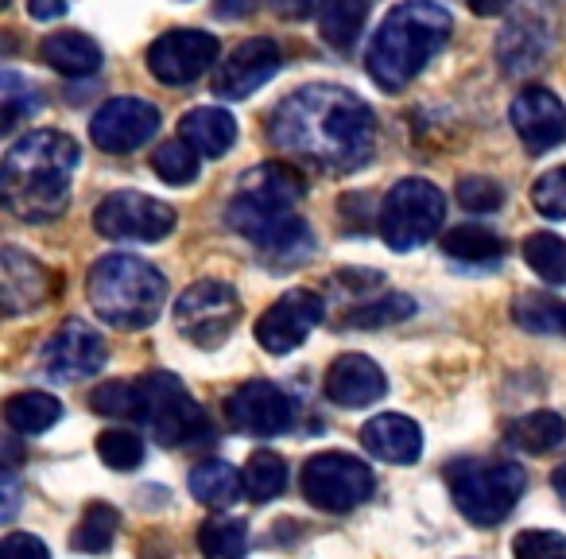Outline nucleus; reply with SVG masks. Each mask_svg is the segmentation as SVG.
I'll list each match as a JSON object with an SVG mask.
<instances>
[{"label":"nucleus","mask_w":566,"mask_h":559,"mask_svg":"<svg viewBox=\"0 0 566 559\" xmlns=\"http://www.w3.org/2000/svg\"><path fill=\"white\" fill-rule=\"evenodd\" d=\"M268 136L283 156L318 172L349 175L361 172L377 152V117L354 90L318 82L275 105Z\"/></svg>","instance_id":"f257e3e1"},{"label":"nucleus","mask_w":566,"mask_h":559,"mask_svg":"<svg viewBox=\"0 0 566 559\" xmlns=\"http://www.w3.org/2000/svg\"><path fill=\"white\" fill-rule=\"evenodd\" d=\"M78 144L55 128L20 136L4 156V206L20 221H55L71 206V172L78 167Z\"/></svg>","instance_id":"f03ea898"},{"label":"nucleus","mask_w":566,"mask_h":559,"mask_svg":"<svg viewBox=\"0 0 566 559\" xmlns=\"http://www.w3.org/2000/svg\"><path fill=\"white\" fill-rule=\"evenodd\" d=\"M454 32V17L439 0H403L377 24L365 71L385 94H400Z\"/></svg>","instance_id":"7ed1b4c3"},{"label":"nucleus","mask_w":566,"mask_h":559,"mask_svg":"<svg viewBox=\"0 0 566 559\" xmlns=\"http://www.w3.org/2000/svg\"><path fill=\"white\" fill-rule=\"evenodd\" d=\"M90 308L102 323L117 331H144L159 319L167 303V280L156 265L133 252H109L90 268Z\"/></svg>","instance_id":"20e7f679"},{"label":"nucleus","mask_w":566,"mask_h":559,"mask_svg":"<svg viewBox=\"0 0 566 559\" xmlns=\"http://www.w3.org/2000/svg\"><path fill=\"white\" fill-rule=\"evenodd\" d=\"M447 478L458 513L478 528L501 525L527 489V470L509 458H465L450 466Z\"/></svg>","instance_id":"39448f33"},{"label":"nucleus","mask_w":566,"mask_h":559,"mask_svg":"<svg viewBox=\"0 0 566 559\" xmlns=\"http://www.w3.org/2000/svg\"><path fill=\"white\" fill-rule=\"evenodd\" d=\"M226 221L233 234L256 245V252L272 265H300L315 252V234L295 210L256 203L249 195H237L226 210Z\"/></svg>","instance_id":"423d86ee"},{"label":"nucleus","mask_w":566,"mask_h":559,"mask_svg":"<svg viewBox=\"0 0 566 559\" xmlns=\"http://www.w3.org/2000/svg\"><path fill=\"white\" fill-rule=\"evenodd\" d=\"M447 198L427 179H400L380 203V237L392 252H411L439 234Z\"/></svg>","instance_id":"0eeeda50"},{"label":"nucleus","mask_w":566,"mask_h":559,"mask_svg":"<svg viewBox=\"0 0 566 559\" xmlns=\"http://www.w3.org/2000/svg\"><path fill=\"white\" fill-rule=\"evenodd\" d=\"M140 420L151 427L156 443H164V447H182V443H195L198 435H206L202 404H195V396L187 393V385L175 373H148L140 381Z\"/></svg>","instance_id":"6e6552de"},{"label":"nucleus","mask_w":566,"mask_h":559,"mask_svg":"<svg viewBox=\"0 0 566 559\" xmlns=\"http://www.w3.org/2000/svg\"><path fill=\"white\" fill-rule=\"evenodd\" d=\"M377 489L373 466L346 451H323L303 466V497L323 513H349L365 505Z\"/></svg>","instance_id":"1a4fd4ad"},{"label":"nucleus","mask_w":566,"mask_h":559,"mask_svg":"<svg viewBox=\"0 0 566 559\" xmlns=\"http://www.w3.org/2000/svg\"><path fill=\"white\" fill-rule=\"evenodd\" d=\"M241 323V296L226 280H198L175 303V327L198 350H218Z\"/></svg>","instance_id":"9d476101"},{"label":"nucleus","mask_w":566,"mask_h":559,"mask_svg":"<svg viewBox=\"0 0 566 559\" xmlns=\"http://www.w3.org/2000/svg\"><path fill=\"white\" fill-rule=\"evenodd\" d=\"M175 206L140 190H113L94 210V229L109 241H164L175 229Z\"/></svg>","instance_id":"9b49d317"},{"label":"nucleus","mask_w":566,"mask_h":559,"mask_svg":"<svg viewBox=\"0 0 566 559\" xmlns=\"http://www.w3.org/2000/svg\"><path fill=\"white\" fill-rule=\"evenodd\" d=\"M326 319V300L311 288H292L256 319V342L264 354H292L307 342V334Z\"/></svg>","instance_id":"f8f14e48"},{"label":"nucleus","mask_w":566,"mask_h":559,"mask_svg":"<svg viewBox=\"0 0 566 559\" xmlns=\"http://www.w3.org/2000/svg\"><path fill=\"white\" fill-rule=\"evenodd\" d=\"M218 35L198 32V28H175L148 48V71L164 86H187L202 79L218 63Z\"/></svg>","instance_id":"ddd939ff"},{"label":"nucleus","mask_w":566,"mask_h":559,"mask_svg":"<svg viewBox=\"0 0 566 559\" xmlns=\"http://www.w3.org/2000/svg\"><path fill=\"white\" fill-rule=\"evenodd\" d=\"M226 420L233 432L252 435V439H272L283 435L295 420L292 396L272 381H244L226 401Z\"/></svg>","instance_id":"4468645a"},{"label":"nucleus","mask_w":566,"mask_h":559,"mask_svg":"<svg viewBox=\"0 0 566 559\" xmlns=\"http://www.w3.org/2000/svg\"><path fill=\"white\" fill-rule=\"evenodd\" d=\"M283 66V51L275 40L256 35V40H244L233 48V55L218 66L213 74V94L226 97V102H244L249 94H256L264 82H272Z\"/></svg>","instance_id":"2eb2a0df"},{"label":"nucleus","mask_w":566,"mask_h":559,"mask_svg":"<svg viewBox=\"0 0 566 559\" xmlns=\"http://www.w3.org/2000/svg\"><path fill=\"white\" fill-rule=\"evenodd\" d=\"M159 133V110L144 97H113L94 113L90 136L102 152H136Z\"/></svg>","instance_id":"dca6fc26"},{"label":"nucleus","mask_w":566,"mask_h":559,"mask_svg":"<svg viewBox=\"0 0 566 559\" xmlns=\"http://www.w3.org/2000/svg\"><path fill=\"white\" fill-rule=\"evenodd\" d=\"M509 117L532 156H543V152L558 148V144L566 141V110H563V102L543 86L520 90Z\"/></svg>","instance_id":"f3484780"},{"label":"nucleus","mask_w":566,"mask_h":559,"mask_svg":"<svg viewBox=\"0 0 566 559\" xmlns=\"http://www.w3.org/2000/svg\"><path fill=\"white\" fill-rule=\"evenodd\" d=\"M105 358H109L105 339L94 331V327L78 323V319H71L63 331H55V339H51L48 350H43V365H48V373L55 381L94 377V373H102Z\"/></svg>","instance_id":"a211bd4d"},{"label":"nucleus","mask_w":566,"mask_h":559,"mask_svg":"<svg viewBox=\"0 0 566 559\" xmlns=\"http://www.w3.org/2000/svg\"><path fill=\"white\" fill-rule=\"evenodd\" d=\"M55 296V272L20 249L0 252V300L9 315H24Z\"/></svg>","instance_id":"6ab92c4d"},{"label":"nucleus","mask_w":566,"mask_h":559,"mask_svg":"<svg viewBox=\"0 0 566 559\" xmlns=\"http://www.w3.org/2000/svg\"><path fill=\"white\" fill-rule=\"evenodd\" d=\"M385 393H388L385 370H380L373 358H365V354L334 358L331 373H326V396H331L338 408H349V412L369 408V404H377Z\"/></svg>","instance_id":"aec40b11"},{"label":"nucleus","mask_w":566,"mask_h":559,"mask_svg":"<svg viewBox=\"0 0 566 559\" xmlns=\"http://www.w3.org/2000/svg\"><path fill=\"white\" fill-rule=\"evenodd\" d=\"M361 443L373 458L380 463H396L408 466L423 455V432L411 416H400V412H385V416H373L369 424L361 427Z\"/></svg>","instance_id":"412c9836"},{"label":"nucleus","mask_w":566,"mask_h":559,"mask_svg":"<svg viewBox=\"0 0 566 559\" xmlns=\"http://www.w3.org/2000/svg\"><path fill=\"white\" fill-rule=\"evenodd\" d=\"M551 55V32L535 17H520L496 40V59H501L504 74H532L547 63Z\"/></svg>","instance_id":"4be33fe9"},{"label":"nucleus","mask_w":566,"mask_h":559,"mask_svg":"<svg viewBox=\"0 0 566 559\" xmlns=\"http://www.w3.org/2000/svg\"><path fill=\"white\" fill-rule=\"evenodd\" d=\"M237 187H241L237 195H249L268 206H283V210H295V206L307 198V179H303V172H295L292 164H280V159L244 172Z\"/></svg>","instance_id":"5701e85b"},{"label":"nucleus","mask_w":566,"mask_h":559,"mask_svg":"<svg viewBox=\"0 0 566 559\" xmlns=\"http://www.w3.org/2000/svg\"><path fill=\"white\" fill-rule=\"evenodd\" d=\"M179 136L202 159H221L237 144V121L221 105H198V110L182 113Z\"/></svg>","instance_id":"b1692460"},{"label":"nucleus","mask_w":566,"mask_h":559,"mask_svg":"<svg viewBox=\"0 0 566 559\" xmlns=\"http://www.w3.org/2000/svg\"><path fill=\"white\" fill-rule=\"evenodd\" d=\"M40 59L66 79H90L102 71V48L82 32H55L40 43Z\"/></svg>","instance_id":"393cba45"},{"label":"nucleus","mask_w":566,"mask_h":559,"mask_svg":"<svg viewBox=\"0 0 566 559\" xmlns=\"http://www.w3.org/2000/svg\"><path fill=\"white\" fill-rule=\"evenodd\" d=\"M512 323L543 339H566V300L551 292H524L512 300Z\"/></svg>","instance_id":"a878e982"},{"label":"nucleus","mask_w":566,"mask_h":559,"mask_svg":"<svg viewBox=\"0 0 566 559\" xmlns=\"http://www.w3.org/2000/svg\"><path fill=\"white\" fill-rule=\"evenodd\" d=\"M509 443L524 455H551L566 443V420L558 412H527L509 424Z\"/></svg>","instance_id":"bb28decb"},{"label":"nucleus","mask_w":566,"mask_h":559,"mask_svg":"<svg viewBox=\"0 0 566 559\" xmlns=\"http://www.w3.org/2000/svg\"><path fill=\"white\" fill-rule=\"evenodd\" d=\"M190 494L210 509H229L244 494V478L221 458H206L190 470Z\"/></svg>","instance_id":"cd10ccee"},{"label":"nucleus","mask_w":566,"mask_h":559,"mask_svg":"<svg viewBox=\"0 0 566 559\" xmlns=\"http://www.w3.org/2000/svg\"><path fill=\"white\" fill-rule=\"evenodd\" d=\"M442 252L450 260H465V265H489V260H501L504 237L489 226L465 221V226H454L442 234Z\"/></svg>","instance_id":"c85d7f7f"},{"label":"nucleus","mask_w":566,"mask_h":559,"mask_svg":"<svg viewBox=\"0 0 566 559\" xmlns=\"http://www.w3.org/2000/svg\"><path fill=\"white\" fill-rule=\"evenodd\" d=\"M4 420H9L12 432L20 435H40L48 432V427H55L59 420H63V404L55 401L51 393H17L9 396V404H4Z\"/></svg>","instance_id":"c756f323"},{"label":"nucleus","mask_w":566,"mask_h":559,"mask_svg":"<svg viewBox=\"0 0 566 559\" xmlns=\"http://www.w3.org/2000/svg\"><path fill=\"white\" fill-rule=\"evenodd\" d=\"M365 17H369V0H326L323 12H318L323 40L338 51H349L357 35L365 32Z\"/></svg>","instance_id":"7c9ffc66"},{"label":"nucleus","mask_w":566,"mask_h":559,"mask_svg":"<svg viewBox=\"0 0 566 559\" xmlns=\"http://www.w3.org/2000/svg\"><path fill=\"white\" fill-rule=\"evenodd\" d=\"M43 110V97H40V86L32 79L17 71H4L0 74V128L12 133L20 121L35 117Z\"/></svg>","instance_id":"2f4dec72"},{"label":"nucleus","mask_w":566,"mask_h":559,"mask_svg":"<svg viewBox=\"0 0 566 559\" xmlns=\"http://www.w3.org/2000/svg\"><path fill=\"white\" fill-rule=\"evenodd\" d=\"M524 260L539 280H547L551 288H566V237L558 234H527L524 237Z\"/></svg>","instance_id":"473e14b6"},{"label":"nucleus","mask_w":566,"mask_h":559,"mask_svg":"<svg viewBox=\"0 0 566 559\" xmlns=\"http://www.w3.org/2000/svg\"><path fill=\"white\" fill-rule=\"evenodd\" d=\"M117 528H120V513L113 509V505L105 501H94L86 505V513H82V520L74 525V551H86V556H102V551L113 548V540H117Z\"/></svg>","instance_id":"72a5a7b5"},{"label":"nucleus","mask_w":566,"mask_h":559,"mask_svg":"<svg viewBox=\"0 0 566 559\" xmlns=\"http://www.w3.org/2000/svg\"><path fill=\"white\" fill-rule=\"evenodd\" d=\"M241 478H244V497L256 505H268L287 486V463H283L275 451H256V455H249V463H244Z\"/></svg>","instance_id":"f704fd0d"},{"label":"nucleus","mask_w":566,"mask_h":559,"mask_svg":"<svg viewBox=\"0 0 566 559\" xmlns=\"http://www.w3.org/2000/svg\"><path fill=\"white\" fill-rule=\"evenodd\" d=\"M198 551L206 559H244V551H249V525L237 517H210L198 528Z\"/></svg>","instance_id":"c9c22d12"},{"label":"nucleus","mask_w":566,"mask_h":559,"mask_svg":"<svg viewBox=\"0 0 566 559\" xmlns=\"http://www.w3.org/2000/svg\"><path fill=\"white\" fill-rule=\"evenodd\" d=\"M198 159L202 156L179 136V141H164L151 152V172L164 183H171V187H187V183L198 179Z\"/></svg>","instance_id":"e433bc0d"},{"label":"nucleus","mask_w":566,"mask_h":559,"mask_svg":"<svg viewBox=\"0 0 566 559\" xmlns=\"http://www.w3.org/2000/svg\"><path fill=\"white\" fill-rule=\"evenodd\" d=\"M97 455H102V463L109 466V470H120V474H133L144 466V455H148V447H144V439L136 432H120V427H109V432L97 435Z\"/></svg>","instance_id":"4c0bfd02"},{"label":"nucleus","mask_w":566,"mask_h":559,"mask_svg":"<svg viewBox=\"0 0 566 559\" xmlns=\"http://www.w3.org/2000/svg\"><path fill=\"white\" fill-rule=\"evenodd\" d=\"M90 408L97 416H109V420H128V416H140L144 401H140V381H105V385L94 389L90 396Z\"/></svg>","instance_id":"58836bf2"},{"label":"nucleus","mask_w":566,"mask_h":559,"mask_svg":"<svg viewBox=\"0 0 566 559\" xmlns=\"http://www.w3.org/2000/svg\"><path fill=\"white\" fill-rule=\"evenodd\" d=\"M411 311H416V300H411V296L392 292L377 303H361V308H354L346 315V327H357V331H377V327H392V323L411 319Z\"/></svg>","instance_id":"ea45409f"},{"label":"nucleus","mask_w":566,"mask_h":559,"mask_svg":"<svg viewBox=\"0 0 566 559\" xmlns=\"http://www.w3.org/2000/svg\"><path fill=\"white\" fill-rule=\"evenodd\" d=\"M458 203H462L465 214H493L504 206V187L489 175H465L458 179Z\"/></svg>","instance_id":"a19ab883"},{"label":"nucleus","mask_w":566,"mask_h":559,"mask_svg":"<svg viewBox=\"0 0 566 559\" xmlns=\"http://www.w3.org/2000/svg\"><path fill=\"white\" fill-rule=\"evenodd\" d=\"M532 206L551 221L566 218V167H555V172L539 175L532 187Z\"/></svg>","instance_id":"79ce46f5"},{"label":"nucleus","mask_w":566,"mask_h":559,"mask_svg":"<svg viewBox=\"0 0 566 559\" xmlns=\"http://www.w3.org/2000/svg\"><path fill=\"white\" fill-rule=\"evenodd\" d=\"M512 556L516 559H566V536L551 532V528H527L512 540Z\"/></svg>","instance_id":"37998d69"},{"label":"nucleus","mask_w":566,"mask_h":559,"mask_svg":"<svg viewBox=\"0 0 566 559\" xmlns=\"http://www.w3.org/2000/svg\"><path fill=\"white\" fill-rule=\"evenodd\" d=\"M0 559H51L48 544L32 532H9L0 544Z\"/></svg>","instance_id":"c03bdc74"},{"label":"nucleus","mask_w":566,"mask_h":559,"mask_svg":"<svg viewBox=\"0 0 566 559\" xmlns=\"http://www.w3.org/2000/svg\"><path fill=\"white\" fill-rule=\"evenodd\" d=\"M268 4H272V12L283 20H307L323 12L326 0H268Z\"/></svg>","instance_id":"a18cd8bd"},{"label":"nucleus","mask_w":566,"mask_h":559,"mask_svg":"<svg viewBox=\"0 0 566 559\" xmlns=\"http://www.w3.org/2000/svg\"><path fill=\"white\" fill-rule=\"evenodd\" d=\"M28 17L32 20H59V17H66V0H28Z\"/></svg>","instance_id":"49530a36"},{"label":"nucleus","mask_w":566,"mask_h":559,"mask_svg":"<svg viewBox=\"0 0 566 559\" xmlns=\"http://www.w3.org/2000/svg\"><path fill=\"white\" fill-rule=\"evenodd\" d=\"M17 505H20V482H17V474H12V466H9V470H4V513H0V517L12 520V517H17Z\"/></svg>","instance_id":"de8ad7c7"},{"label":"nucleus","mask_w":566,"mask_h":559,"mask_svg":"<svg viewBox=\"0 0 566 559\" xmlns=\"http://www.w3.org/2000/svg\"><path fill=\"white\" fill-rule=\"evenodd\" d=\"M470 4L473 17H496V12H504L512 4V0H465Z\"/></svg>","instance_id":"09e8293b"},{"label":"nucleus","mask_w":566,"mask_h":559,"mask_svg":"<svg viewBox=\"0 0 566 559\" xmlns=\"http://www.w3.org/2000/svg\"><path fill=\"white\" fill-rule=\"evenodd\" d=\"M551 486H555L558 501H563V509H566V466H558V470L551 474Z\"/></svg>","instance_id":"8fccbe9b"}]
</instances>
